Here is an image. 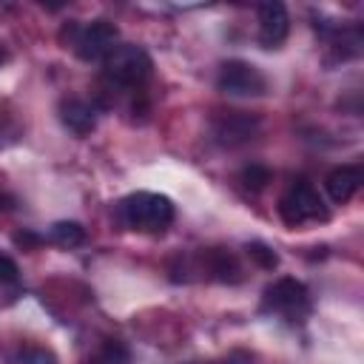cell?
Listing matches in <instances>:
<instances>
[{
    "mask_svg": "<svg viewBox=\"0 0 364 364\" xmlns=\"http://www.w3.org/2000/svg\"><path fill=\"white\" fill-rule=\"evenodd\" d=\"M117 219L139 233H162L173 222V202L165 193L136 191L117 202Z\"/></svg>",
    "mask_w": 364,
    "mask_h": 364,
    "instance_id": "1",
    "label": "cell"
},
{
    "mask_svg": "<svg viewBox=\"0 0 364 364\" xmlns=\"http://www.w3.org/2000/svg\"><path fill=\"white\" fill-rule=\"evenodd\" d=\"M71 48L82 63H100L119 46V28L111 20H91L85 26L71 23Z\"/></svg>",
    "mask_w": 364,
    "mask_h": 364,
    "instance_id": "2",
    "label": "cell"
},
{
    "mask_svg": "<svg viewBox=\"0 0 364 364\" xmlns=\"http://www.w3.org/2000/svg\"><path fill=\"white\" fill-rule=\"evenodd\" d=\"M105 77L117 85H139L151 77V54L142 48V46H134V43H119L105 60Z\"/></svg>",
    "mask_w": 364,
    "mask_h": 364,
    "instance_id": "3",
    "label": "cell"
},
{
    "mask_svg": "<svg viewBox=\"0 0 364 364\" xmlns=\"http://www.w3.org/2000/svg\"><path fill=\"white\" fill-rule=\"evenodd\" d=\"M279 213L287 225H301V222H318L327 219V205L321 193L313 188V182L299 179L287 188V193L279 199Z\"/></svg>",
    "mask_w": 364,
    "mask_h": 364,
    "instance_id": "4",
    "label": "cell"
},
{
    "mask_svg": "<svg viewBox=\"0 0 364 364\" xmlns=\"http://www.w3.org/2000/svg\"><path fill=\"white\" fill-rule=\"evenodd\" d=\"M216 88L228 97H259L267 91V80L264 74L245 60H228L219 68L216 77Z\"/></svg>",
    "mask_w": 364,
    "mask_h": 364,
    "instance_id": "5",
    "label": "cell"
},
{
    "mask_svg": "<svg viewBox=\"0 0 364 364\" xmlns=\"http://www.w3.org/2000/svg\"><path fill=\"white\" fill-rule=\"evenodd\" d=\"M264 310L287 316V318H301L310 310V293L299 279H279L264 290Z\"/></svg>",
    "mask_w": 364,
    "mask_h": 364,
    "instance_id": "6",
    "label": "cell"
},
{
    "mask_svg": "<svg viewBox=\"0 0 364 364\" xmlns=\"http://www.w3.org/2000/svg\"><path fill=\"white\" fill-rule=\"evenodd\" d=\"M259 117L253 114H245V111H230V114H222L213 119V139L219 145H242V142H250L256 134H259Z\"/></svg>",
    "mask_w": 364,
    "mask_h": 364,
    "instance_id": "7",
    "label": "cell"
},
{
    "mask_svg": "<svg viewBox=\"0 0 364 364\" xmlns=\"http://www.w3.org/2000/svg\"><path fill=\"white\" fill-rule=\"evenodd\" d=\"M290 31V14L284 9V3H262L259 6V43L264 48H276L287 40Z\"/></svg>",
    "mask_w": 364,
    "mask_h": 364,
    "instance_id": "8",
    "label": "cell"
},
{
    "mask_svg": "<svg viewBox=\"0 0 364 364\" xmlns=\"http://www.w3.org/2000/svg\"><path fill=\"white\" fill-rule=\"evenodd\" d=\"M60 122L77 134V136H88L94 128H97V108L85 100H77V97H68L60 102Z\"/></svg>",
    "mask_w": 364,
    "mask_h": 364,
    "instance_id": "9",
    "label": "cell"
},
{
    "mask_svg": "<svg viewBox=\"0 0 364 364\" xmlns=\"http://www.w3.org/2000/svg\"><path fill=\"white\" fill-rule=\"evenodd\" d=\"M324 188H327V196L336 205L350 202L358 193V188H361V168L358 165H338V168H333L324 176Z\"/></svg>",
    "mask_w": 364,
    "mask_h": 364,
    "instance_id": "10",
    "label": "cell"
},
{
    "mask_svg": "<svg viewBox=\"0 0 364 364\" xmlns=\"http://www.w3.org/2000/svg\"><path fill=\"white\" fill-rule=\"evenodd\" d=\"M48 239L60 247H77L85 242V228L80 222H54L48 228Z\"/></svg>",
    "mask_w": 364,
    "mask_h": 364,
    "instance_id": "11",
    "label": "cell"
},
{
    "mask_svg": "<svg viewBox=\"0 0 364 364\" xmlns=\"http://www.w3.org/2000/svg\"><path fill=\"white\" fill-rule=\"evenodd\" d=\"M208 270L219 282H239V264L228 250H210L208 253Z\"/></svg>",
    "mask_w": 364,
    "mask_h": 364,
    "instance_id": "12",
    "label": "cell"
},
{
    "mask_svg": "<svg viewBox=\"0 0 364 364\" xmlns=\"http://www.w3.org/2000/svg\"><path fill=\"white\" fill-rule=\"evenodd\" d=\"M270 176H273L270 168L262 165V162H250V165H245V168L239 171V182H242L245 188H250V191H262V188H267Z\"/></svg>",
    "mask_w": 364,
    "mask_h": 364,
    "instance_id": "13",
    "label": "cell"
},
{
    "mask_svg": "<svg viewBox=\"0 0 364 364\" xmlns=\"http://www.w3.org/2000/svg\"><path fill=\"white\" fill-rule=\"evenodd\" d=\"M245 250H247V256H250L259 267H264V270H273V267L279 264V256H276L264 242H247Z\"/></svg>",
    "mask_w": 364,
    "mask_h": 364,
    "instance_id": "14",
    "label": "cell"
},
{
    "mask_svg": "<svg viewBox=\"0 0 364 364\" xmlns=\"http://www.w3.org/2000/svg\"><path fill=\"white\" fill-rule=\"evenodd\" d=\"M20 361L23 364H57V355L46 347H26L20 353Z\"/></svg>",
    "mask_w": 364,
    "mask_h": 364,
    "instance_id": "15",
    "label": "cell"
},
{
    "mask_svg": "<svg viewBox=\"0 0 364 364\" xmlns=\"http://www.w3.org/2000/svg\"><path fill=\"white\" fill-rule=\"evenodd\" d=\"M17 264L6 253H0V282H17Z\"/></svg>",
    "mask_w": 364,
    "mask_h": 364,
    "instance_id": "16",
    "label": "cell"
},
{
    "mask_svg": "<svg viewBox=\"0 0 364 364\" xmlns=\"http://www.w3.org/2000/svg\"><path fill=\"white\" fill-rule=\"evenodd\" d=\"M14 242H17V245H23V247H37L43 239H40V236H34V233H17V236H14Z\"/></svg>",
    "mask_w": 364,
    "mask_h": 364,
    "instance_id": "17",
    "label": "cell"
},
{
    "mask_svg": "<svg viewBox=\"0 0 364 364\" xmlns=\"http://www.w3.org/2000/svg\"><path fill=\"white\" fill-rule=\"evenodd\" d=\"M6 63V51H3V46H0V65Z\"/></svg>",
    "mask_w": 364,
    "mask_h": 364,
    "instance_id": "18",
    "label": "cell"
}]
</instances>
